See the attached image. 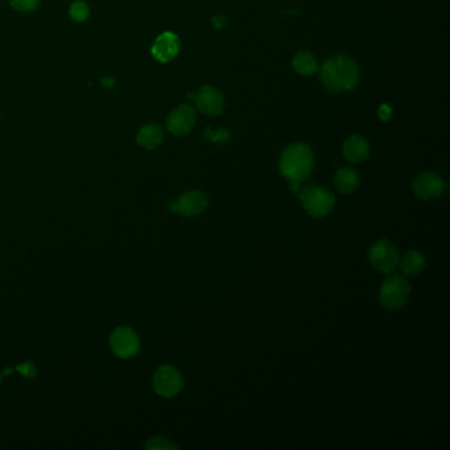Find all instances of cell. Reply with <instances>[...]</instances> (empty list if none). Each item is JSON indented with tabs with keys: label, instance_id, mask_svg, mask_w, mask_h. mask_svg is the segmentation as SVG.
<instances>
[{
	"label": "cell",
	"instance_id": "obj_22",
	"mask_svg": "<svg viewBox=\"0 0 450 450\" xmlns=\"http://www.w3.org/2000/svg\"><path fill=\"white\" fill-rule=\"evenodd\" d=\"M379 115L383 119V120H388L389 116H391V110L388 106H382V108L379 110Z\"/></svg>",
	"mask_w": 450,
	"mask_h": 450
},
{
	"label": "cell",
	"instance_id": "obj_19",
	"mask_svg": "<svg viewBox=\"0 0 450 450\" xmlns=\"http://www.w3.org/2000/svg\"><path fill=\"white\" fill-rule=\"evenodd\" d=\"M147 449L152 450H175L177 449V446L175 444H172L170 441L164 439V437H155L148 441L146 445Z\"/></svg>",
	"mask_w": 450,
	"mask_h": 450
},
{
	"label": "cell",
	"instance_id": "obj_4",
	"mask_svg": "<svg viewBox=\"0 0 450 450\" xmlns=\"http://www.w3.org/2000/svg\"><path fill=\"white\" fill-rule=\"evenodd\" d=\"M299 199L303 202L304 209L313 218H324L335 209V196L318 185L300 189Z\"/></svg>",
	"mask_w": 450,
	"mask_h": 450
},
{
	"label": "cell",
	"instance_id": "obj_15",
	"mask_svg": "<svg viewBox=\"0 0 450 450\" xmlns=\"http://www.w3.org/2000/svg\"><path fill=\"white\" fill-rule=\"evenodd\" d=\"M399 265L403 276L415 277L425 268V259L419 251L411 250L399 261Z\"/></svg>",
	"mask_w": 450,
	"mask_h": 450
},
{
	"label": "cell",
	"instance_id": "obj_6",
	"mask_svg": "<svg viewBox=\"0 0 450 450\" xmlns=\"http://www.w3.org/2000/svg\"><path fill=\"white\" fill-rule=\"evenodd\" d=\"M154 386L160 396L173 398L184 387V379L175 367L161 366L154 377Z\"/></svg>",
	"mask_w": 450,
	"mask_h": 450
},
{
	"label": "cell",
	"instance_id": "obj_12",
	"mask_svg": "<svg viewBox=\"0 0 450 450\" xmlns=\"http://www.w3.org/2000/svg\"><path fill=\"white\" fill-rule=\"evenodd\" d=\"M180 52V40L172 32H164L152 45V54L160 63L172 61Z\"/></svg>",
	"mask_w": 450,
	"mask_h": 450
},
{
	"label": "cell",
	"instance_id": "obj_2",
	"mask_svg": "<svg viewBox=\"0 0 450 450\" xmlns=\"http://www.w3.org/2000/svg\"><path fill=\"white\" fill-rule=\"evenodd\" d=\"M312 149L304 143L287 148L280 158V172L288 181L301 182L308 180L313 170Z\"/></svg>",
	"mask_w": 450,
	"mask_h": 450
},
{
	"label": "cell",
	"instance_id": "obj_21",
	"mask_svg": "<svg viewBox=\"0 0 450 450\" xmlns=\"http://www.w3.org/2000/svg\"><path fill=\"white\" fill-rule=\"evenodd\" d=\"M18 370L23 373V375L27 377H33L36 375V368L33 366V363L31 362H27V363H24V365H20V366L18 367Z\"/></svg>",
	"mask_w": 450,
	"mask_h": 450
},
{
	"label": "cell",
	"instance_id": "obj_14",
	"mask_svg": "<svg viewBox=\"0 0 450 450\" xmlns=\"http://www.w3.org/2000/svg\"><path fill=\"white\" fill-rule=\"evenodd\" d=\"M335 188L342 194H350L359 188V176L353 168H341L335 176Z\"/></svg>",
	"mask_w": 450,
	"mask_h": 450
},
{
	"label": "cell",
	"instance_id": "obj_13",
	"mask_svg": "<svg viewBox=\"0 0 450 450\" xmlns=\"http://www.w3.org/2000/svg\"><path fill=\"white\" fill-rule=\"evenodd\" d=\"M370 155V148L366 139L362 137H349L344 144V156L350 163H361Z\"/></svg>",
	"mask_w": 450,
	"mask_h": 450
},
{
	"label": "cell",
	"instance_id": "obj_3",
	"mask_svg": "<svg viewBox=\"0 0 450 450\" xmlns=\"http://www.w3.org/2000/svg\"><path fill=\"white\" fill-rule=\"evenodd\" d=\"M411 294V285L404 276L399 273H392L386 277L379 291L380 304L388 311L401 309Z\"/></svg>",
	"mask_w": 450,
	"mask_h": 450
},
{
	"label": "cell",
	"instance_id": "obj_1",
	"mask_svg": "<svg viewBox=\"0 0 450 450\" xmlns=\"http://www.w3.org/2000/svg\"><path fill=\"white\" fill-rule=\"evenodd\" d=\"M320 74L325 87L337 93L351 90L359 80L356 63L345 56H335L326 60Z\"/></svg>",
	"mask_w": 450,
	"mask_h": 450
},
{
	"label": "cell",
	"instance_id": "obj_23",
	"mask_svg": "<svg viewBox=\"0 0 450 450\" xmlns=\"http://www.w3.org/2000/svg\"><path fill=\"white\" fill-rule=\"evenodd\" d=\"M300 182H294V181H289V189L292 190V192H296V193H299L300 192V185H299Z\"/></svg>",
	"mask_w": 450,
	"mask_h": 450
},
{
	"label": "cell",
	"instance_id": "obj_17",
	"mask_svg": "<svg viewBox=\"0 0 450 450\" xmlns=\"http://www.w3.org/2000/svg\"><path fill=\"white\" fill-rule=\"evenodd\" d=\"M292 65H294V70L303 75H311L317 70V61L313 56L308 52L299 53L294 57Z\"/></svg>",
	"mask_w": 450,
	"mask_h": 450
},
{
	"label": "cell",
	"instance_id": "obj_9",
	"mask_svg": "<svg viewBox=\"0 0 450 450\" xmlns=\"http://www.w3.org/2000/svg\"><path fill=\"white\" fill-rule=\"evenodd\" d=\"M140 341L137 333L130 327H119L111 335V349L119 358L137 356Z\"/></svg>",
	"mask_w": 450,
	"mask_h": 450
},
{
	"label": "cell",
	"instance_id": "obj_8",
	"mask_svg": "<svg viewBox=\"0 0 450 450\" xmlns=\"http://www.w3.org/2000/svg\"><path fill=\"white\" fill-rule=\"evenodd\" d=\"M445 190L444 180L435 172L420 173L413 181V193L419 199L427 201L440 197Z\"/></svg>",
	"mask_w": 450,
	"mask_h": 450
},
{
	"label": "cell",
	"instance_id": "obj_18",
	"mask_svg": "<svg viewBox=\"0 0 450 450\" xmlns=\"http://www.w3.org/2000/svg\"><path fill=\"white\" fill-rule=\"evenodd\" d=\"M69 13L75 23H84L89 18V6L84 0H77L70 6Z\"/></svg>",
	"mask_w": 450,
	"mask_h": 450
},
{
	"label": "cell",
	"instance_id": "obj_7",
	"mask_svg": "<svg viewBox=\"0 0 450 450\" xmlns=\"http://www.w3.org/2000/svg\"><path fill=\"white\" fill-rule=\"evenodd\" d=\"M209 206V199L208 197L199 192V190H192L184 193L180 199L169 205V210L173 213H178L184 217H193L204 213Z\"/></svg>",
	"mask_w": 450,
	"mask_h": 450
},
{
	"label": "cell",
	"instance_id": "obj_20",
	"mask_svg": "<svg viewBox=\"0 0 450 450\" xmlns=\"http://www.w3.org/2000/svg\"><path fill=\"white\" fill-rule=\"evenodd\" d=\"M10 4L19 12H32L40 4V0H10Z\"/></svg>",
	"mask_w": 450,
	"mask_h": 450
},
{
	"label": "cell",
	"instance_id": "obj_5",
	"mask_svg": "<svg viewBox=\"0 0 450 450\" xmlns=\"http://www.w3.org/2000/svg\"><path fill=\"white\" fill-rule=\"evenodd\" d=\"M368 261L371 263L373 268H375L379 273L389 275L396 270L400 256L398 249L391 242L380 239L370 247Z\"/></svg>",
	"mask_w": 450,
	"mask_h": 450
},
{
	"label": "cell",
	"instance_id": "obj_16",
	"mask_svg": "<svg viewBox=\"0 0 450 450\" xmlns=\"http://www.w3.org/2000/svg\"><path fill=\"white\" fill-rule=\"evenodd\" d=\"M164 132L157 125H146L137 134V143L146 149H155L163 143Z\"/></svg>",
	"mask_w": 450,
	"mask_h": 450
},
{
	"label": "cell",
	"instance_id": "obj_10",
	"mask_svg": "<svg viewBox=\"0 0 450 450\" xmlns=\"http://www.w3.org/2000/svg\"><path fill=\"white\" fill-rule=\"evenodd\" d=\"M196 106L205 115L217 116L225 110V98L220 92L213 86H204L199 93L194 95Z\"/></svg>",
	"mask_w": 450,
	"mask_h": 450
},
{
	"label": "cell",
	"instance_id": "obj_11",
	"mask_svg": "<svg viewBox=\"0 0 450 450\" xmlns=\"http://www.w3.org/2000/svg\"><path fill=\"white\" fill-rule=\"evenodd\" d=\"M196 125V113L193 107L182 105L177 107L168 116L167 128L176 137L187 135Z\"/></svg>",
	"mask_w": 450,
	"mask_h": 450
}]
</instances>
